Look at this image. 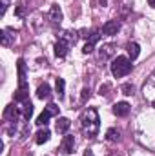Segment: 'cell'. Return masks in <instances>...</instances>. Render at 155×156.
Here are the masks:
<instances>
[{"mask_svg": "<svg viewBox=\"0 0 155 156\" xmlns=\"http://www.w3.org/2000/svg\"><path fill=\"white\" fill-rule=\"evenodd\" d=\"M80 125H82V133H84L86 138H95L97 136L100 123H99V115H97V111L93 107H89V109H86L82 113Z\"/></svg>", "mask_w": 155, "mask_h": 156, "instance_id": "cell-1", "label": "cell"}, {"mask_svg": "<svg viewBox=\"0 0 155 156\" xmlns=\"http://www.w3.org/2000/svg\"><path fill=\"white\" fill-rule=\"evenodd\" d=\"M131 67H133V64L128 56H117L112 62V75L115 78H122L126 75H130Z\"/></svg>", "mask_w": 155, "mask_h": 156, "instance_id": "cell-2", "label": "cell"}, {"mask_svg": "<svg viewBox=\"0 0 155 156\" xmlns=\"http://www.w3.org/2000/svg\"><path fill=\"white\" fill-rule=\"evenodd\" d=\"M73 147H75V138L71 134H66L60 142V153L62 154H71L73 153Z\"/></svg>", "mask_w": 155, "mask_h": 156, "instance_id": "cell-3", "label": "cell"}, {"mask_svg": "<svg viewBox=\"0 0 155 156\" xmlns=\"http://www.w3.org/2000/svg\"><path fill=\"white\" fill-rule=\"evenodd\" d=\"M99 38H100V33H99V31H91V35L88 37V42L84 44L82 53H84V55H89V53L95 49V44L99 42Z\"/></svg>", "mask_w": 155, "mask_h": 156, "instance_id": "cell-4", "label": "cell"}, {"mask_svg": "<svg viewBox=\"0 0 155 156\" xmlns=\"http://www.w3.org/2000/svg\"><path fill=\"white\" fill-rule=\"evenodd\" d=\"M70 42L66 38H60L57 44H55V55L59 56V58H64L66 55H68V51H70Z\"/></svg>", "mask_w": 155, "mask_h": 156, "instance_id": "cell-5", "label": "cell"}, {"mask_svg": "<svg viewBox=\"0 0 155 156\" xmlns=\"http://www.w3.org/2000/svg\"><path fill=\"white\" fill-rule=\"evenodd\" d=\"M120 29V22L119 20H108L104 26H102V33L108 35V37H113L117 35V31Z\"/></svg>", "mask_w": 155, "mask_h": 156, "instance_id": "cell-6", "label": "cell"}, {"mask_svg": "<svg viewBox=\"0 0 155 156\" xmlns=\"http://www.w3.org/2000/svg\"><path fill=\"white\" fill-rule=\"evenodd\" d=\"M20 115V107H17V105H7L6 107V111H4V118L7 120V122H11V123H17V118Z\"/></svg>", "mask_w": 155, "mask_h": 156, "instance_id": "cell-7", "label": "cell"}, {"mask_svg": "<svg viewBox=\"0 0 155 156\" xmlns=\"http://www.w3.org/2000/svg\"><path fill=\"white\" fill-rule=\"evenodd\" d=\"M49 20L53 26H60V22H62V9L57 4L51 5V9H49Z\"/></svg>", "mask_w": 155, "mask_h": 156, "instance_id": "cell-8", "label": "cell"}, {"mask_svg": "<svg viewBox=\"0 0 155 156\" xmlns=\"http://www.w3.org/2000/svg\"><path fill=\"white\" fill-rule=\"evenodd\" d=\"M15 100H17L18 104H24V102H28V100H29L28 83H22V85H18V89L15 91Z\"/></svg>", "mask_w": 155, "mask_h": 156, "instance_id": "cell-9", "label": "cell"}, {"mask_svg": "<svg viewBox=\"0 0 155 156\" xmlns=\"http://www.w3.org/2000/svg\"><path fill=\"white\" fill-rule=\"evenodd\" d=\"M113 115L115 116H128L130 115V104L128 102H117L113 105Z\"/></svg>", "mask_w": 155, "mask_h": 156, "instance_id": "cell-10", "label": "cell"}, {"mask_svg": "<svg viewBox=\"0 0 155 156\" xmlns=\"http://www.w3.org/2000/svg\"><path fill=\"white\" fill-rule=\"evenodd\" d=\"M15 40V35H11V29H2L0 31V44L2 45H11V42Z\"/></svg>", "mask_w": 155, "mask_h": 156, "instance_id": "cell-11", "label": "cell"}, {"mask_svg": "<svg viewBox=\"0 0 155 156\" xmlns=\"http://www.w3.org/2000/svg\"><path fill=\"white\" fill-rule=\"evenodd\" d=\"M37 96H39L40 100H49V96H51V87H49L47 83L39 85V89H37Z\"/></svg>", "mask_w": 155, "mask_h": 156, "instance_id": "cell-12", "label": "cell"}, {"mask_svg": "<svg viewBox=\"0 0 155 156\" xmlns=\"http://www.w3.org/2000/svg\"><path fill=\"white\" fill-rule=\"evenodd\" d=\"M17 67H18V85H22V83H26V62L22 58H18Z\"/></svg>", "mask_w": 155, "mask_h": 156, "instance_id": "cell-13", "label": "cell"}, {"mask_svg": "<svg viewBox=\"0 0 155 156\" xmlns=\"http://www.w3.org/2000/svg\"><path fill=\"white\" fill-rule=\"evenodd\" d=\"M20 115H22L24 120H29V118H31V115H33V104H31L29 100L22 104V107H20Z\"/></svg>", "mask_w": 155, "mask_h": 156, "instance_id": "cell-14", "label": "cell"}, {"mask_svg": "<svg viewBox=\"0 0 155 156\" xmlns=\"http://www.w3.org/2000/svg\"><path fill=\"white\" fill-rule=\"evenodd\" d=\"M70 125H71V122H70L68 118H59V120H57V133L66 134L68 129H70Z\"/></svg>", "mask_w": 155, "mask_h": 156, "instance_id": "cell-15", "label": "cell"}, {"mask_svg": "<svg viewBox=\"0 0 155 156\" xmlns=\"http://www.w3.org/2000/svg\"><path fill=\"white\" fill-rule=\"evenodd\" d=\"M49 136H51V133H49V131L44 127V129H40L39 133L35 134V142H37L39 145H42V144H46V142L49 140Z\"/></svg>", "mask_w": 155, "mask_h": 156, "instance_id": "cell-16", "label": "cell"}, {"mask_svg": "<svg viewBox=\"0 0 155 156\" xmlns=\"http://www.w3.org/2000/svg\"><path fill=\"white\" fill-rule=\"evenodd\" d=\"M139 53H141V47H139V44H135V42L128 44V56H130V60H135V58L139 56Z\"/></svg>", "mask_w": 155, "mask_h": 156, "instance_id": "cell-17", "label": "cell"}, {"mask_svg": "<svg viewBox=\"0 0 155 156\" xmlns=\"http://www.w3.org/2000/svg\"><path fill=\"white\" fill-rule=\"evenodd\" d=\"M113 51H115V45H113V44L104 45V47L100 49V60H108V58L113 55Z\"/></svg>", "mask_w": 155, "mask_h": 156, "instance_id": "cell-18", "label": "cell"}, {"mask_svg": "<svg viewBox=\"0 0 155 156\" xmlns=\"http://www.w3.org/2000/svg\"><path fill=\"white\" fill-rule=\"evenodd\" d=\"M106 138H108L110 142H119V140H120V131H119V129H115V127L108 129V133H106Z\"/></svg>", "mask_w": 155, "mask_h": 156, "instance_id": "cell-19", "label": "cell"}, {"mask_svg": "<svg viewBox=\"0 0 155 156\" xmlns=\"http://www.w3.org/2000/svg\"><path fill=\"white\" fill-rule=\"evenodd\" d=\"M64 87H66V82H64V78H57V83H55V91H57L59 98H62V96H64Z\"/></svg>", "mask_w": 155, "mask_h": 156, "instance_id": "cell-20", "label": "cell"}, {"mask_svg": "<svg viewBox=\"0 0 155 156\" xmlns=\"http://www.w3.org/2000/svg\"><path fill=\"white\" fill-rule=\"evenodd\" d=\"M49 118H51V115H49V113H47V111L44 109V113H42V115H40L39 118H37V125H40V127L44 125V127H46V125H47V120H49Z\"/></svg>", "mask_w": 155, "mask_h": 156, "instance_id": "cell-21", "label": "cell"}, {"mask_svg": "<svg viewBox=\"0 0 155 156\" xmlns=\"http://www.w3.org/2000/svg\"><path fill=\"white\" fill-rule=\"evenodd\" d=\"M120 91H122V94H126V96H131V94L135 93V87H133L131 83H124V85L120 87Z\"/></svg>", "mask_w": 155, "mask_h": 156, "instance_id": "cell-22", "label": "cell"}, {"mask_svg": "<svg viewBox=\"0 0 155 156\" xmlns=\"http://www.w3.org/2000/svg\"><path fill=\"white\" fill-rule=\"evenodd\" d=\"M46 111H47L51 116H59V107H57L55 104H47V105H46Z\"/></svg>", "mask_w": 155, "mask_h": 156, "instance_id": "cell-23", "label": "cell"}, {"mask_svg": "<svg viewBox=\"0 0 155 156\" xmlns=\"http://www.w3.org/2000/svg\"><path fill=\"white\" fill-rule=\"evenodd\" d=\"M6 9H7V0H2V7H0V16H4Z\"/></svg>", "mask_w": 155, "mask_h": 156, "instance_id": "cell-24", "label": "cell"}, {"mask_svg": "<svg viewBox=\"0 0 155 156\" xmlns=\"http://www.w3.org/2000/svg\"><path fill=\"white\" fill-rule=\"evenodd\" d=\"M15 13H17L18 16H22V15H24V5H22V4H18V7H17V11H15Z\"/></svg>", "mask_w": 155, "mask_h": 156, "instance_id": "cell-25", "label": "cell"}, {"mask_svg": "<svg viewBox=\"0 0 155 156\" xmlns=\"http://www.w3.org/2000/svg\"><path fill=\"white\" fill-rule=\"evenodd\" d=\"M86 98H89V89H84V91H82V102H84Z\"/></svg>", "mask_w": 155, "mask_h": 156, "instance_id": "cell-26", "label": "cell"}, {"mask_svg": "<svg viewBox=\"0 0 155 156\" xmlns=\"http://www.w3.org/2000/svg\"><path fill=\"white\" fill-rule=\"evenodd\" d=\"M148 4H150L152 7H155V0H148Z\"/></svg>", "mask_w": 155, "mask_h": 156, "instance_id": "cell-27", "label": "cell"}, {"mask_svg": "<svg viewBox=\"0 0 155 156\" xmlns=\"http://www.w3.org/2000/svg\"><path fill=\"white\" fill-rule=\"evenodd\" d=\"M84 156H93V153H91V151H86V153H84Z\"/></svg>", "mask_w": 155, "mask_h": 156, "instance_id": "cell-28", "label": "cell"}, {"mask_svg": "<svg viewBox=\"0 0 155 156\" xmlns=\"http://www.w3.org/2000/svg\"><path fill=\"white\" fill-rule=\"evenodd\" d=\"M110 156H119V154H110Z\"/></svg>", "mask_w": 155, "mask_h": 156, "instance_id": "cell-29", "label": "cell"}]
</instances>
